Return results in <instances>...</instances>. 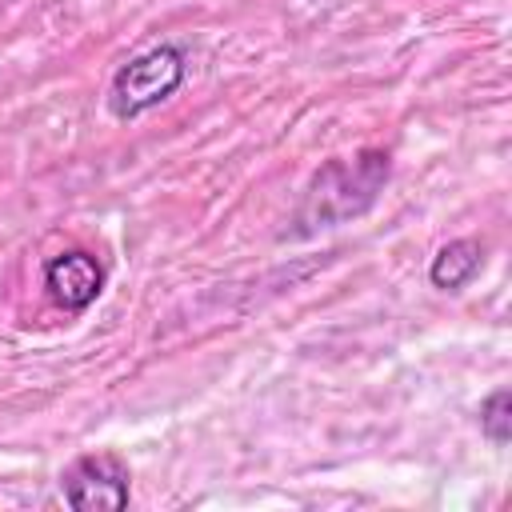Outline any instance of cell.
Returning <instances> with one entry per match:
<instances>
[{
  "mask_svg": "<svg viewBox=\"0 0 512 512\" xmlns=\"http://www.w3.org/2000/svg\"><path fill=\"white\" fill-rule=\"evenodd\" d=\"M44 288L64 312H84L104 288V264L84 248L60 252L44 264Z\"/></svg>",
  "mask_w": 512,
  "mask_h": 512,
  "instance_id": "4",
  "label": "cell"
},
{
  "mask_svg": "<svg viewBox=\"0 0 512 512\" xmlns=\"http://www.w3.org/2000/svg\"><path fill=\"white\" fill-rule=\"evenodd\" d=\"M60 488H64L68 508H76V512H120V508H128V496H132L128 468L112 452L76 456L64 468Z\"/></svg>",
  "mask_w": 512,
  "mask_h": 512,
  "instance_id": "3",
  "label": "cell"
},
{
  "mask_svg": "<svg viewBox=\"0 0 512 512\" xmlns=\"http://www.w3.org/2000/svg\"><path fill=\"white\" fill-rule=\"evenodd\" d=\"M392 176V156L380 148H360L356 156H336L320 164L296 204L292 236H316L364 216Z\"/></svg>",
  "mask_w": 512,
  "mask_h": 512,
  "instance_id": "1",
  "label": "cell"
},
{
  "mask_svg": "<svg viewBox=\"0 0 512 512\" xmlns=\"http://www.w3.org/2000/svg\"><path fill=\"white\" fill-rule=\"evenodd\" d=\"M188 76V60L176 44H156L128 64L116 68L112 88H108V108L116 120H136L140 112L164 104Z\"/></svg>",
  "mask_w": 512,
  "mask_h": 512,
  "instance_id": "2",
  "label": "cell"
},
{
  "mask_svg": "<svg viewBox=\"0 0 512 512\" xmlns=\"http://www.w3.org/2000/svg\"><path fill=\"white\" fill-rule=\"evenodd\" d=\"M480 432L492 444H508L512 440V392L508 388H496L492 396H484V404H480Z\"/></svg>",
  "mask_w": 512,
  "mask_h": 512,
  "instance_id": "6",
  "label": "cell"
},
{
  "mask_svg": "<svg viewBox=\"0 0 512 512\" xmlns=\"http://www.w3.org/2000/svg\"><path fill=\"white\" fill-rule=\"evenodd\" d=\"M480 264H484V244L472 240V236H460V240H448V244L432 256L428 280H432V288H440V292H460V288L480 272Z\"/></svg>",
  "mask_w": 512,
  "mask_h": 512,
  "instance_id": "5",
  "label": "cell"
}]
</instances>
